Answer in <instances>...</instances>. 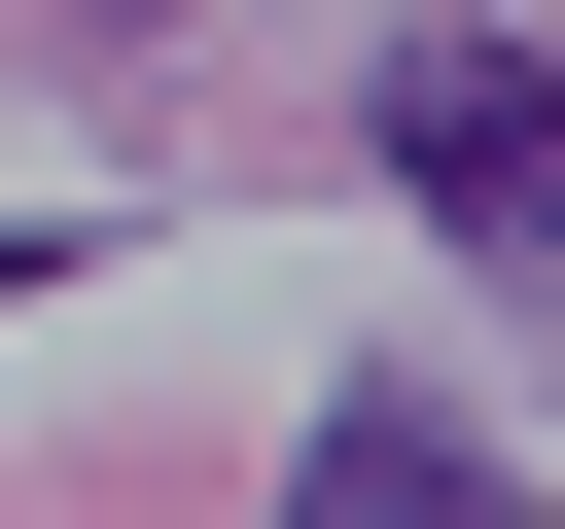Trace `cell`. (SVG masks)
<instances>
[{"label": "cell", "instance_id": "1", "mask_svg": "<svg viewBox=\"0 0 565 529\" xmlns=\"http://www.w3.org/2000/svg\"><path fill=\"white\" fill-rule=\"evenodd\" d=\"M388 212L530 282V212H565V71H530V0H494V35H388Z\"/></svg>", "mask_w": 565, "mask_h": 529}, {"label": "cell", "instance_id": "2", "mask_svg": "<svg viewBox=\"0 0 565 529\" xmlns=\"http://www.w3.org/2000/svg\"><path fill=\"white\" fill-rule=\"evenodd\" d=\"M35 35H177V0H35Z\"/></svg>", "mask_w": 565, "mask_h": 529}, {"label": "cell", "instance_id": "3", "mask_svg": "<svg viewBox=\"0 0 565 529\" xmlns=\"http://www.w3.org/2000/svg\"><path fill=\"white\" fill-rule=\"evenodd\" d=\"M0 282H35V212H0Z\"/></svg>", "mask_w": 565, "mask_h": 529}]
</instances>
